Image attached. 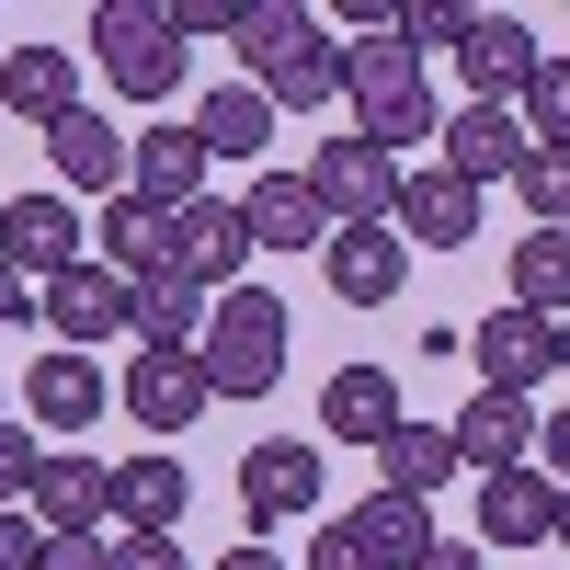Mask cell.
<instances>
[{"instance_id": "cell-1", "label": "cell", "mask_w": 570, "mask_h": 570, "mask_svg": "<svg viewBox=\"0 0 570 570\" xmlns=\"http://www.w3.org/2000/svg\"><path fill=\"white\" fill-rule=\"evenodd\" d=\"M240 58H252V91L285 115V104H331L343 91V23H320L297 12V0H252V23H240Z\"/></svg>"}, {"instance_id": "cell-2", "label": "cell", "mask_w": 570, "mask_h": 570, "mask_svg": "<svg viewBox=\"0 0 570 570\" xmlns=\"http://www.w3.org/2000/svg\"><path fill=\"white\" fill-rule=\"evenodd\" d=\"M285 343H297V320H285V297H263V285H228V297L206 308V389L217 400H274L285 389Z\"/></svg>"}, {"instance_id": "cell-3", "label": "cell", "mask_w": 570, "mask_h": 570, "mask_svg": "<svg viewBox=\"0 0 570 570\" xmlns=\"http://www.w3.org/2000/svg\"><path fill=\"white\" fill-rule=\"evenodd\" d=\"M80 46L104 58V80L126 104H171L183 91V35H171V0H104L80 23Z\"/></svg>"}, {"instance_id": "cell-4", "label": "cell", "mask_w": 570, "mask_h": 570, "mask_svg": "<svg viewBox=\"0 0 570 570\" xmlns=\"http://www.w3.org/2000/svg\"><path fill=\"white\" fill-rule=\"evenodd\" d=\"M308 183H320V206L343 217V228H400V183H411V171L376 149V137H320Z\"/></svg>"}, {"instance_id": "cell-5", "label": "cell", "mask_w": 570, "mask_h": 570, "mask_svg": "<svg viewBox=\"0 0 570 570\" xmlns=\"http://www.w3.org/2000/svg\"><path fill=\"white\" fill-rule=\"evenodd\" d=\"M35 320L58 331V354H91V343H115V331H137V285L115 263H69L58 285H35Z\"/></svg>"}, {"instance_id": "cell-6", "label": "cell", "mask_w": 570, "mask_h": 570, "mask_svg": "<svg viewBox=\"0 0 570 570\" xmlns=\"http://www.w3.org/2000/svg\"><path fill=\"white\" fill-rule=\"evenodd\" d=\"M0 263H12L23 285H58L69 263H91V217L69 195H12L0 206Z\"/></svg>"}, {"instance_id": "cell-7", "label": "cell", "mask_w": 570, "mask_h": 570, "mask_svg": "<svg viewBox=\"0 0 570 570\" xmlns=\"http://www.w3.org/2000/svg\"><path fill=\"white\" fill-rule=\"evenodd\" d=\"M308 502H320V445H297V434H263V445L240 456V513H252V548H263L274 525H297Z\"/></svg>"}, {"instance_id": "cell-8", "label": "cell", "mask_w": 570, "mask_h": 570, "mask_svg": "<svg viewBox=\"0 0 570 570\" xmlns=\"http://www.w3.org/2000/svg\"><path fill=\"white\" fill-rule=\"evenodd\" d=\"M537 23L525 12H468V46H456V69H468V104H525V80H537Z\"/></svg>"}, {"instance_id": "cell-9", "label": "cell", "mask_w": 570, "mask_h": 570, "mask_svg": "<svg viewBox=\"0 0 570 570\" xmlns=\"http://www.w3.org/2000/svg\"><path fill=\"white\" fill-rule=\"evenodd\" d=\"M104 411H115V389H104V365H91V354H58V343H46V354L23 365V422H35V434H91Z\"/></svg>"}, {"instance_id": "cell-10", "label": "cell", "mask_w": 570, "mask_h": 570, "mask_svg": "<svg viewBox=\"0 0 570 570\" xmlns=\"http://www.w3.org/2000/svg\"><path fill=\"white\" fill-rule=\"evenodd\" d=\"M525 160H537V137H525L513 104H456V115H445V171H456V183H480V195H491V183H513Z\"/></svg>"}, {"instance_id": "cell-11", "label": "cell", "mask_w": 570, "mask_h": 570, "mask_svg": "<svg viewBox=\"0 0 570 570\" xmlns=\"http://www.w3.org/2000/svg\"><path fill=\"white\" fill-rule=\"evenodd\" d=\"M559 376V320H537V308H491L480 320V389H513V400H537Z\"/></svg>"}, {"instance_id": "cell-12", "label": "cell", "mask_w": 570, "mask_h": 570, "mask_svg": "<svg viewBox=\"0 0 570 570\" xmlns=\"http://www.w3.org/2000/svg\"><path fill=\"white\" fill-rule=\"evenodd\" d=\"M320 274H331V297H343V308H400V285H411V240H400V228H331Z\"/></svg>"}, {"instance_id": "cell-13", "label": "cell", "mask_w": 570, "mask_h": 570, "mask_svg": "<svg viewBox=\"0 0 570 570\" xmlns=\"http://www.w3.org/2000/svg\"><path fill=\"white\" fill-rule=\"evenodd\" d=\"M171 240H183V274H195L206 285V297H228V285H240L252 274V217H240V195H206V206H183L171 217Z\"/></svg>"}, {"instance_id": "cell-14", "label": "cell", "mask_w": 570, "mask_h": 570, "mask_svg": "<svg viewBox=\"0 0 570 570\" xmlns=\"http://www.w3.org/2000/svg\"><path fill=\"white\" fill-rule=\"evenodd\" d=\"M537 400H513V389H480V400H468L456 422H445V434H456V468H480V480H491V468H537Z\"/></svg>"}, {"instance_id": "cell-15", "label": "cell", "mask_w": 570, "mask_h": 570, "mask_svg": "<svg viewBox=\"0 0 570 570\" xmlns=\"http://www.w3.org/2000/svg\"><path fill=\"white\" fill-rule=\"evenodd\" d=\"M559 480H548V468H491V480H480V548H548L559 537Z\"/></svg>"}, {"instance_id": "cell-16", "label": "cell", "mask_w": 570, "mask_h": 570, "mask_svg": "<svg viewBox=\"0 0 570 570\" xmlns=\"http://www.w3.org/2000/svg\"><path fill=\"white\" fill-rule=\"evenodd\" d=\"M126 195H137V206H160V217H183V206H206V137H195V126H137V160H126Z\"/></svg>"}, {"instance_id": "cell-17", "label": "cell", "mask_w": 570, "mask_h": 570, "mask_svg": "<svg viewBox=\"0 0 570 570\" xmlns=\"http://www.w3.org/2000/svg\"><path fill=\"white\" fill-rule=\"evenodd\" d=\"M23 513H35L46 537H104V525H115V468H104V456H69V445H58Z\"/></svg>"}, {"instance_id": "cell-18", "label": "cell", "mask_w": 570, "mask_h": 570, "mask_svg": "<svg viewBox=\"0 0 570 570\" xmlns=\"http://www.w3.org/2000/svg\"><path fill=\"white\" fill-rule=\"evenodd\" d=\"M0 104H12V126H69L80 115V58L69 46H0Z\"/></svg>"}, {"instance_id": "cell-19", "label": "cell", "mask_w": 570, "mask_h": 570, "mask_svg": "<svg viewBox=\"0 0 570 570\" xmlns=\"http://www.w3.org/2000/svg\"><path fill=\"white\" fill-rule=\"evenodd\" d=\"M206 354H137L126 365V389H115V411H137L149 434H183V422H206Z\"/></svg>"}, {"instance_id": "cell-20", "label": "cell", "mask_w": 570, "mask_h": 570, "mask_svg": "<svg viewBox=\"0 0 570 570\" xmlns=\"http://www.w3.org/2000/svg\"><path fill=\"white\" fill-rule=\"evenodd\" d=\"M240 217H252V240H263V252H331V228H343V217L320 206V183H308V171H263L252 195H240Z\"/></svg>"}, {"instance_id": "cell-21", "label": "cell", "mask_w": 570, "mask_h": 570, "mask_svg": "<svg viewBox=\"0 0 570 570\" xmlns=\"http://www.w3.org/2000/svg\"><path fill=\"white\" fill-rule=\"evenodd\" d=\"M91 263H115L126 285H149V274H183V240H171V217H160V206L104 195V217H91Z\"/></svg>"}, {"instance_id": "cell-22", "label": "cell", "mask_w": 570, "mask_h": 570, "mask_svg": "<svg viewBox=\"0 0 570 570\" xmlns=\"http://www.w3.org/2000/svg\"><path fill=\"white\" fill-rule=\"evenodd\" d=\"M400 240L411 252H468V240H480V183H456L445 160L411 171L400 183Z\"/></svg>"}, {"instance_id": "cell-23", "label": "cell", "mask_w": 570, "mask_h": 570, "mask_svg": "<svg viewBox=\"0 0 570 570\" xmlns=\"http://www.w3.org/2000/svg\"><path fill=\"white\" fill-rule=\"evenodd\" d=\"M400 422H411V411H400V376H389V365H343V376L320 389V434H331V445H365V456H376Z\"/></svg>"}, {"instance_id": "cell-24", "label": "cell", "mask_w": 570, "mask_h": 570, "mask_svg": "<svg viewBox=\"0 0 570 570\" xmlns=\"http://www.w3.org/2000/svg\"><path fill=\"white\" fill-rule=\"evenodd\" d=\"M46 160H58L69 195H126V160H137V137H115V115H69V126H46Z\"/></svg>"}, {"instance_id": "cell-25", "label": "cell", "mask_w": 570, "mask_h": 570, "mask_svg": "<svg viewBox=\"0 0 570 570\" xmlns=\"http://www.w3.org/2000/svg\"><path fill=\"white\" fill-rule=\"evenodd\" d=\"M183 502H195V480H183V456H126L115 468V537H171L183 525Z\"/></svg>"}, {"instance_id": "cell-26", "label": "cell", "mask_w": 570, "mask_h": 570, "mask_svg": "<svg viewBox=\"0 0 570 570\" xmlns=\"http://www.w3.org/2000/svg\"><path fill=\"white\" fill-rule=\"evenodd\" d=\"M343 525H354V548H365L376 570H422V548H434V502H411V491H365Z\"/></svg>"}, {"instance_id": "cell-27", "label": "cell", "mask_w": 570, "mask_h": 570, "mask_svg": "<svg viewBox=\"0 0 570 570\" xmlns=\"http://www.w3.org/2000/svg\"><path fill=\"white\" fill-rule=\"evenodd\" d=\"M206 308L217 297H206L195 274H149V285H137V331H126V343L137 354H195L206 343Z\"/></svg>"}, {"instance_id": "cell-28", "label": "cell", "mask_w": 570, "mask_h": 570, "mask_svg": "<svg viewBox=\"0 0 570 570\" xmlns=\"http://www.w3.org/2000/svg\"><path fill=\"white\" fill-rule=\"evenodd\" d=\"M456 480V434L445 422H400L389 445H376V491H411V502H434Z\"/></svg>"}, {"instance_id": "cell-29", "label": "cell", "mask_w": 570, "mask_h": 570, "mask_svg": "<svg viewBox=\"0 0 570 570\" xmlns=\"http://www.w3.org/2000/svg\"><path fill=\"white\" fill-rule=\"evenodd\" d=\"M195 137H206V160H263L274 149V104H263L252 80H217L206 115H195Z\"/></svg>"}, {"instance_id": "cell-30", "label": "cell", "mask_w": 570, "mask_h": 570, "mask_svg": "<svg viewBox=\"0 0 570 570\" xmlns=\"http://www.w3.org/2000/svg\"><path fill=\"white\" fill-rule=\"evenodd\" d=\"M502 274H513V308H537V320H570V228H525Z\"/></svg>"}, {"instance_id": "cell-31", "label": "cell", "mask_w": 570, "mask_h": 570, "mask_svg": "<svg viewBox=\"0 0 570 570\" xmlns=\"http://www.w3.org/2000/svg\"><path fill=\"white\" fill-rule=\"evenodd\" d=\"M513 115H525L537 149H570V46H548V58H537V80H525V104H513Z\"/></svg>"}, {"instance_id": "cell-32", "label": "cell", "mask_w": 570, "mask_h": 570, "mask_svg": "<svg viewBox=\"0 0 570 570\" xmlns=\"http://www.w3.org/2000/svg\"><path fill=\"white\" fill-rule=\"evenodd\" d=\"M513 195H525V228H570V149H537L513 171Z\"/></svg>"}, {"instance_id": "cell-33", "label": "cell", "mask_w": 570, "mask_h": 570, "mask_svg": "<svg viewBox=\"0 0 570 570\" xmlns=\"http://www.w3.org/2000/svg\"><path fill=\"white\" fill-rule=\"evenodd\" d=\"M400 46L411 58H456L468 46V0H400Z\"/></svg>"}, {"instance_id": "cell-34", "label": "cell", "mask_w": 570, "mask_h": 570, "mask_svg": "<svg viewBox=\"0 0 570 570\" xmlns=\"http://www.w3.org/2000/svg\"><path fill=\"white\" fill-rule=\"evenodd\" d=\"M46 456H58V445H46L35 422H23V411L0 422V502H35V480H46Z\"/></svg>"}, {"instance_id": "cell-35", "label": "cell", "mask_w": 570, "mask_h": 570, "mask_svg": "<svg viewBox=\"0 0 570 570\" xmlns=\"http://www.w3.org/2000/svg\"><path fill=\"white\" fill-rule=\"evenodd\" d=\"M240 23H252V0H171V35L183 46H217V35L240 46Z\"/></svg>"}, {"instance_id": "cell-36", "label": "cell", "mask_w": 570, "mask_h": 570, "mask_svg": "<svg viewBox=\"0 0 570 570\" xmlns=\"http://www.w3.org/2000/svg\"><path fill=\"white\" fill-rule=\"evenodd\" d=\"M46 548H58V537H46L23 502H0V570H46Z\"/></svg>"}, {"instance_id": "cell-37", "label": "cell", "mask_w": 570, "mask_h": 570, "mask_svg": "<svg viewBox=\"0 0 570 570\" xmlns=\"http://www.w3.org/2000/svg\"><path fill=\"white\" fill-rule=\"evenodd\" d=\"M308 570H376V559L354 548V525H343V513H331V525L308 537Z\"/></svg>"}, {"instance_id": "cell-38", "label": "cell", "mask_w": 570, "mask_h": 570, "mask_svg": "<svg viewBox=\"0 0 570 570\" xmlns=\"http://www.w3.org/2000/svg\"><path fill=\"white\" fill-rule=\"evenodd\" d=\"M115 570H195L171 537H115Z\"/></svg>"}, {"instance_id": "cell-39", "label": "cell", "mask_w": 570, "mask_h": 570, "mask_svg": "<svg viewBox=\"0 0 570 570\" xmlns=\"http://www.w3.org/2000/svg\"><path fill=\"white\" fill-rule=\"evenodd\" d=\"M537 468L570 491V411H548V422H537Z\"/></svg>"}, {"instance_id": "cell-40", "label": "cell", "mask_w": 570, "mask_h": 570, "mask_svg": "<svg viewBox=\"0 0 570 570\" xmlns=\"http://www.w3.org/2000/svg\"><path fill=\"white\" fill-rule=\"evenodd\" d=\"M46 570H115V548H104V537H58V548H46Z\"/></svg>"}, {"instance_id": "cell-41", "label": "cell", "mask_w": 570, "mask_h": 570, "mask_svg": "<svg viewBox=\"0 0 570 570\" xmlns=\"http://www.w3.org/2000/svg\"><path fill=\"white\" fill-rule=\"evenodd\" d=\"M422 570H480V537H434V548H422Z\"/></svg>"}, {"instance_id": "cell-42", "label": "cell", "mask_w": 570, "mask_h": 570, "mask_svg": "<svg viewBox=\"0 0 570 570\" xmlns=\"http://www.w3.org/2000/svg\"><path fill=\"white\" fill-rule=\"evenodd\" d=\"M12 320H35V285H23L12 263H0V331H12Z\"/></svg>"}, {"instance_id": "cell-43", "label": "cell", "mask_w": 570, "mask_h": 570, "mask_svg": "<svg viewBox=\"0 0 570 570\" xmlns=\"http://www.w3.org/2000/svg\"><path fill=\"white\" fill-rule=\"evenodd\" d=\"M206 570H285L274 548H228V559H206Z\"/></svg>"}, {"instance_id": "cell-44", "label": "cell", "mask_w": 570, "mask_h": 570, "mask_svg": "<svg viewBox=\"0 0 570 570\" xmlns=\"http://www.w3.org/2000/svg\"><path fill=\"white\" fill-rule=\"evenodd\" d=\"M559 376H570V320H559Z\"/></svg>"}, {"instance_id": "cell-45", "label": "cell", "mask_w": 570, "mask_h": 570, "mask_svg": "<svg viewBox=\"0 0 570 570\" xmlns=\"http://www.w3.org/2000/svg\"><path fill=\"white\" fill-rule=\"evenodd\" d=\"M559 548H570V502H559Z\"/></svg>"}, {"instance_id": "cell-46", "label": "cell", "mask_w": 570, "mask_h": 570, "mask_svg": "<svg viewBox=\"0 0 570 570\" xmlns=\"http://www.w3.org/2000/svg\"><path fill=\"white\" fill-rule=\"evenodd\" d=\"M0 422H12V400H0Z\"/></svg>"}]
</instances>
